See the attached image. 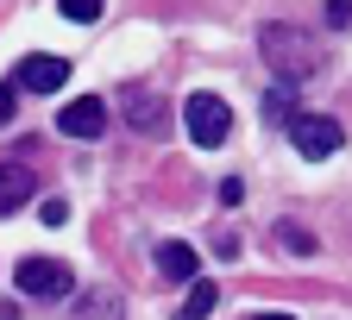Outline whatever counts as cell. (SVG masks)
<instances>
[{"label": "cell", "mask_w": 352, "mask_h": 320, "mask_svg": "<svg viewBox=\"0 0 352 320\" xmlns=\"http://www.w3.org/2000/svg\"><path fill=\"white\" fill-rule=\"evenodd\" d=\"M252 320H296V314H252Z\"/></svg>", "instance_id": "19"}, {"label": "cell", "mask_w": 352, "mask_h": 320, "mask_svg": "<svg viewBox=\"0 0 352 320\" xmlns=\"http://www.w3.org/2000/svg\"><path fill=\"white\" fill-rule=\"evenodd\" d=\"M214 195H220V207H239V201H245V182H239V176H227Z\"/></svg>", "instance_id": "16"}, {"label": "cell", "mask_w": 352, "mask_h": 320, "mask_svg": "<svg viewBox=\"0 0 352 320\" xmlns=\"http://www.w3.org/2000/svg\"><path fill=\"white\" fill-rule=\"evenodd\" d=\"M13 289L32 295V301H63V295H76V277H69V264H57V258H25L13 270Z\"/></svg>", "instance_id": "3"}, {"label": "cell", "mask_w": 352, "mask_h": 320, "mask_svg": "<svg viewBox=\"0 0 352 320\" xmlns=\"http://www.w3.org/2000/svg\"><path fill=\"white\" fill-rule=\"evenodd\" d=\"M126 119L139 126V132L164 126V95H151V88H139V95H126Z\"/></svg>", "instance_id": "9"}, {"label": "cell", "mask_w": 352, "mask_h": 320, "mask_svg": "<svg viewBox=\"0 0 352 320\" xmlns=\"http://www.w3.org/2000/svg\"><path fill=\"white\" fill-rule=\"evenodd\" d=\"M13 113H19V95H13V88H0V126H13Z\"/></svg>", "instance_id": "18"}, {"label": "cell", "mask_w": 352, "mask_h": 320, "mask_svg": "<svg viewBox=\"0 0 352 320\" xmlns=\"http://www.w3.org/2000/svg\"><path fill=\"white\" fill-rule=\"evenodd\" d=\"M258 44H264V57H271L277 82H302V76H315V69H321V44L308 38L302 25H264Z\"/></svg>", "instance_id": "1"}, {"label": "cell", "mask_w": 352, "mask_h": 320, "mask_svg": "<svg viewBox=\"0 0 352 320\" xmlns=\"http://www.w3.org/2000/svg\"><path fill=\"white\" fill-rule=\"evenodd\" d=\"M183 126H189V145L214 151V145H227V132H233V107L220 95H189L183 101Z\"/></svg>", "instance_id": "2"}, {"label": "cell", "mask_w": 352, "mask_h": 320, "mask_svg": "<svg viewBox=\"0 0 352 320\" xmlns=\"http://www.w3.org/2000/svg\"><path fill=\"white\" fill-rule=\"evenodd\" d=\"M76 320H126V308H120L113 289H88V295L76 301Z\"/></svg>", "instance_id": "10"}, {"label": "cell", "mask_w": 352, "mask_h": 320, "mask_svg": "<svg viewBox=\"0 0 352 320\" xmlns=\"http://www.w3.org/2000/svg\"><path fill=\"white\" fill-rule=\"evenodd\" d=\"M13 82L25 88V95H57V88L69 82V63H63V57H25Z\"/></svg>", "instance_id": "6"}, {"label": "cell", "mask_w": 352, "mask_h": 320, "mask_svg": "<svg viewBox=\"0 0 352 320\" xmlns=\"http://www.w3.org/2000/svg\"><path fill=\"white\" fill-rule=\"evenodd\" d=\"M271 239H277L289 258H315V233H308V226H296V220H277V226H271Z\"/></svg>", "instance_id": "12"}, {"label": "cell", "mask_w": 352, "mask_h": 320, "mask_svg": "<svg viewBox=\"0 0 352 320\" xmlns=\"http://www.w3.org/2000/svg\"><path fill=\"white\" fill-rule=\"evenodd\" d=\"M63 7V19H76V25H95L101 13H107V0H57Z\"/></svg>", "instance_id": "14"}, {"label": "cell", "mask_w": 352, "mask_h": 320, "mask_svg": "<svg viewBox=\"0 0 352 320\" xmlns=\"http://www.w3.org/2000/svg\"><path fill=\"white\" fill-rule=\"evenodd\" d=\"M327 25H333V32L352 25V0H327Z\"/></svg>", "instance_id": "17"}, {"label": "cell", "mask_w": 352, "mask_h": 320, "mask_svg": "<svg viewBox=\"0 0 352 320\" xmlns=\"http://www.w3.org/2000/svg\"><path fill=\"white\" fill-rule=\"evenodd\" d=\"M32 201V170L25 163H0V214H13Z\"/></svg>", "instance_id": "8"}, {"label": "cell", "mask_w": 352, "mask_h": 320, "mask_svg": "<svg viewBox=\"0 0 352 320\" xmlns=\"http://www.w3.org/2000/svg\"><path fill=\"white\" fill-rule=\"evenodd\" d=\"M214 301H220V289H214L208 277H195V283H189V301L176 308V320H208V314H214Z\"/></svg>", "instance_id": "11"}, {"label": "cell", "mask_w": 352, "mask_h": 320, "mask_svg": "<svg viewBox=\"0 0 352 320\" xmlns=\"http://www.w3.org/2000/svg\"><path fill=\"white\" fill-rule=\"evenodd\" d=\"M57 132H69V139H101V132H107V107H101V95H76V101L57 113Z\"/></svg>", "instance_id": "5"}, {"label": "cell", "mask_w": 352, "mask_h": 320, "mask_svg": "<svg viewBox=\"0 0 352 320\" xmlns=\"http://www.w3.org/2000/svg\"><path fill=\"white\" fill-rule=\"evenodd\" d=\"M264 119H271V126H277V119H283V126L296 119V82H277L271 95H264Z\"/></svg>", "instance_id": "13"}, {"label": "cell", "mask_w": 352, "mask_h": 320, "mask_svg": "<svg viewBox=\"0 0 352 320\" xmlns=\"http://www.w3.org/2000/svg\"><path fill=\"white\" fill-rule=\"evenodd\" d=\"M157 270H164V277H176V283H195V245H183V239H164L157 245Z\"/></svg>", "instance_id": "7"}, {"label": "cell", "mask_w": 352, "mask_h": 320, "mask_svg": "<svg viewBox=\"0 0 352 320\" xmlns=\"http://www.w3.org/2000/svg\"><path fill=\"white\" fill-rule=\"evenodd\" d=\"M289 145H296L308 163H321V157H333V151L346 145V132H340V119H327V113H296V119H289Z\"/></svg>", "instance_id": "4"}, {"label": "cell", "mask_w": 352, "mask_h": 320, "mask_svg": "<svg viewBox=\"0 0 352 320\" xmlns=\"http://www.w3.org/2000/svg\"><path fill=\"white\" fill-rule=\"evenodd\" d=\"M38 220H44V226H63V220H69V201H57V195L38 201Z\"/></svg>", "instance_id": "15"}]
</instances>
